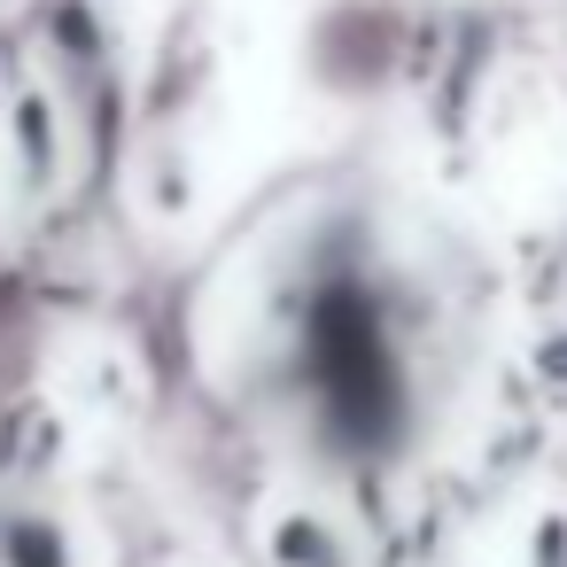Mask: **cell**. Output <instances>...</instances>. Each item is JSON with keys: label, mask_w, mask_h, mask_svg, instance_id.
Segmentation results:
<instances>
[{"label": "cell", "mask_w": 567, "mask_h": 567, "mask_svg": "<svg viewBox=\"0 0 567 567\" xmlns=\"http://www.w3.org/2000/svg\"><path fill=\"white\" fill-rule=\"evenodd\" d=\"M296 381L319 435H342L350 451H389L404 435V350L358 280H327L311 296L296 327Z\"/></svg>", "instance_id": "1"}, {"label": "cell", "mask_w": 567, "mask_h": 567, "mask_svg": "<svg viewBox=\"0 0 567 567\" xmlns=\"http://www.w3.org/2000/svg\"><path fill=\"white\" fill-rule=\"evenodd\" d=\"M0 567H71L55 520H9L0 528Z\"/></svg>", "instance_id": "2"}]
</instances>
